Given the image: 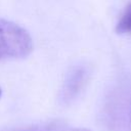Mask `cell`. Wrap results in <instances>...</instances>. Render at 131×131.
Instances as JSON below:
<instances>
[{
	"label": "cell",
	"mask_w": 131,
	"mask_h": 131,
	"mask_svg": "<svg viewBox=\"0 0 131 131\" xmlns=\"http://www.w3.org/2000/svg\"><path fill=\"white\" fill-rule=\"evenodd\" d=\"M33 47L32 36L25 28L0 17V61L27 57Z\"/></svg>",
	"instance_id": "cell-1"
},
{
	"label": "cell",
	"mask_w": 131,
	"mask_h": 131,
	"mask_svg": "<svg viewBox=\"0 0 131 131\" xmlns=\"http://www.w3.org/2000/svg\"><path fill=\"white\" fill-rule=\"evenodd\" d=\"M84 76V70L81 68H76L68 74L60 94L63 102H70V100H72L79 93L81 86L83 85Z\"/></svg>",
	"instance_id": "cell-2"
},
{
	"label": "cell",
	"mask_w": 131,
	"mask_h": 131,
	"mask_svg": "<svg viewBox=\"0 0 131 131\" xmlns=\"http://www.w3.org/2000/svg\"><path fill=\"white\" fill-rule=\"evenodd\" d=\"M6 131H90L86 128H75L68 126L63 123L59 122H50V123H43L38 125H33L25 128H17V129H10Z\"/></svg>",
	"instance_id": "cell-3"
},
{
	"label": "cell",
	"mask_w": 131,
	"mask_h": 131,
	"mask_svg": "<svg viewBox=\"0 0 131 131\" xmlns=\"http://www.w3.org/2000/svg\"><path fill=\"white\" fill-rule=\"evenodd\" d=\"M116 32L118 34L131 33V3L127 5L123 14L121 15L116 26Z\"/></svg>",
	"instance_id": "cell-4"
},
{
	"label": "cell",
	"mask_w": 131,
	"mask_h": 131,
	"mask_svg": "<svg viewBox=\"0 0 131 131\" xmlns=\"http://www.w3.org/2000/svg\"><path fill=\"white\" fill-rule=\"evenodd\" d=\"M1 95H2V90H1V88H0V97H1Z\"/></svg>",
	"instance_id": "cell-5"
}]
</instances>
